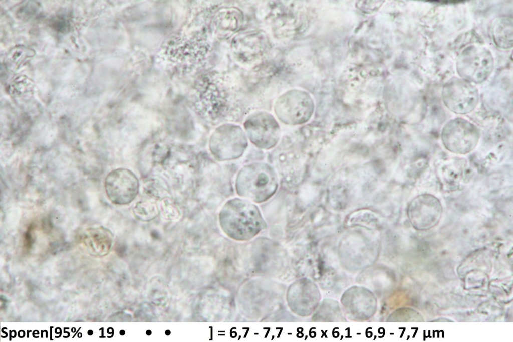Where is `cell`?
Wrapping results in <instances>:
<instances>
[{"instance_id": "cell-10", "label": "cell", "mask_w": 513, "mask_h": 342, "mask_svg": "<svg viewBox=\"0 0 513 342\" xmlns=\"http://www.w3.org/2000/svg\"><path fill=\"white\" fill-rule=\"evenodd\" d=\"M443 212L441 202L435 196L423 194L414 198L408 208L410 222L420 230L430 229L440 221Z\"/></svg>"}, {"instance_id": "cell-4", "label": "cell", "mask_w": 513, "mask_h": 342, "mask_svg": "<svg viewBox=\"0 0 513 342\" xmlns=\"http://www.w3.org/2000/svg\"><path fill=\"white\" fill-rule=\"evenodd\" d=\"M248 145L245 131L238 125L225 124L217 127L211 135L209 148L219 160H229L241 156Z\"/></svg>"}, {"instance_id": "cell-7", "label": "cell", "mask_w": 513, "mask_h": 342, "mask_svg": "<svg viewBox=\"0 0 513 342\" xmlns=\"http://www.w3.org/2000/svg\"><path fill=\"white\" fill-rule=\"evenodd\" d=\"M442 97L446 107L457 114L471 112L479 100L477 88L471 83L457 77H452L444 84Z\"/></svg>"}, {"instance_id": "cell-12", "label": "cell", "mask_w": 513, "mask_h": 342, "mask_svg": "<svg viewBox=\"0 0 513 342\" xmlns=\"http://www.w3.org/2000/svg\"><path fill=\"white\" fill-rule=\"evenodd\" d=\"M243 14L238 9H223L216 17L217 31L222 38L231 35L239 29L243 24Z\"/></svg>"}, {"instance_id": "cell-6", "label": "cell", "mask_w": 513, "mask_h": 342, "mask_svg": "<svg viewBox=\"0 0 513 342\" xmlns=\"http://www.w3.org/2000/svg\"><path fill=\"white\" fill-rule=\"evenodd\" d=\"M480 132L473 123L461 118L450 120L443 128L441 138L445 148L451 152L465 154L476 146Z\"/></svg>"}, {"instance_id": "cell-14", "label": "cell", "mask_w": 513, "mask_h": 342, "mask_svg": "<svg viewBox=\"0 0 513 342\" xmlns=\"http://www.w3.org/2000/svg\"><path fill=\"white\" fill-rule=\"evenodd\" d=\"M86 241L98 253H106L109 249L111 238L109 231L102 227L87 231Z\"/></svg>"}, {"instance_id": "cell-11", "label": "cell", "mask_w": 513, "mask_h": 342, "mask_svg": "<svg viewBox=\"0 0 513 342\" xmlns=\"http://www.w3.org/2000/svg\"><path fill=\"white\" fill-rule=\"evenodd\" d=\"M268 47L266 35L258 31L240 33L232 41V49L236 58L245 63H251L260 59Z\"/></svg>"}, {"instance_id": "cell-15", "label": "cell", "mask_w": 513, "mask_h": 342, "mask_svg": "<svg viewBox=\"0 0 513 342\" xmlns=\"http://www.w3.org/2000/svg\"><path fill=\"white\" fill-rule=\"evenodd\" d=\"M135 217L142 221H150L154 219L158 214L157 205L149 200L138 202L133 208Z\"/></svg>"}, {"instance_id": "cell-8", "label": "cell", "mask_w": 513, "mask_h": 342, "mask_svg": "<svg viewBox=\"0 0 513 342\" xmlns=\"http://www.w3.org/2000/svg\"><path fill=\"white\" fill-rule=\"evenodd\" d=\"M244 128L250 141L261 149H271L280 140V125L272 115L266 112L250 114L244 122Z\"/></svg>"}, {"instance_id": "cell-5", "label": "cell", "mask_w": 513, "mask_h": 342, "mask_svg": "<svg viewBox=\"0 0 513 342\" xmlns=\"http://www.w3.org/2000/svg\"><path fill=\"white\" fill-rule=\"evenodd\" d=\"M274 110L278 118L284 124L300 125L307 122L311 117L314 103L308 93L293 89L278 98Z\"/></svg>"}, {"instance_id": "cell-9", "label": "cell", "mask_w": 513, "mask_h": 342, "mask_svg": "<svg viewBox=\"0 0 513 342\" xmlns=\"http://www.w3.org/2000/svg\"><path fill=\"white\" fill-rule=\"evenodd\" d=\"M105 189L109 200L116 205H126L135 198L139 181L130 170L119 168L110 172L105 180Z\"/></svg>"}, {"instance_id": "cell-2", "label": "cell", "mask_w": 513, "mask_h": 342, "mask_svg": "<svg viewBox=\"0 0 513 342\" xmlns=\"http://www.w3.org/2000/svg\"><path fill=\"white\" fill-rule=\"evenodd\" d=\"M278 186L276 173L272 167L262 163L250 164L240 170L236 179L238 194L261 202L271 197Z\"/></svg>"}, {"instance_id": "cell-3", "label": "cell", "mask_w": 513, "mask_h": 342, "mask_svg": "<svg viewBox=\"0 0 513 342\" xmlns=\"http://www.w3.org/2000/svg\"><path fill=\"white\" fill-rule=\"evenodd\" d=\"M493 58L484 47L470 45L464 48L457 57V71L463 80L470 83H481L491 73Z\"/></svg>"}, {"instance_id": "cell-16", "label": "cell", "mask_w": 513, "mask_h": 342, "mask_svg": "<svg viewBox=\"0 0 513 342\" xmlns=\"http://www.w3.org/2000/svg\"><path fill=\"white\" fill-rule=\"evenodd\" d=\"M88 334H89V335H91L92 334H93V332H92V330H89V331H88Z\"/></svg>"}, {"instance_id": "cell-13", "label": "cell", "mask_w": 513, "mask_h": 342, "mask_svg": "<svg viewBox=\"0 0 513 342\" xmlns=\"http://www.w3.org/2000/svg\"><path fill=\"white\" fill-rule=\"evenodd\" d=\"M493 41L498 47L507 49L512 48L513 22L511 18L503 17L497 19L492 27Z\"/></svg>"}, {"instance_id": "cell-1", "label": "cell", "mask_w": 513, "mask_h": 342, "mask_svg": "<svg viewBox=\"0 0 513 342\" xmlns=\"http://www.w3.org/2000/svg\"><path fill=\"white\" fill-rule=\"evenodd\" d=\"M220 224L228 234L236 238L252 236L264 225L255 205L239 199L230 200L220 212Z\"/></svg>"}]
</instances>
